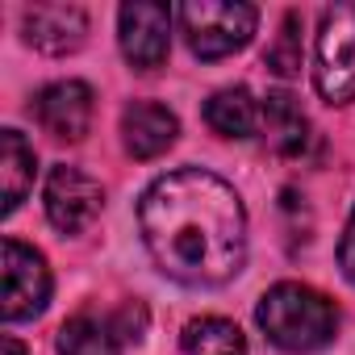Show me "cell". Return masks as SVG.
Returning a JSON list of instances; mask_svg holds the SVG:
<instances>
[{
	"label": "cell",
	"mask_w": 355,
	"mask_h": 355,
	"mask_svg": "<svg viewBox=\"0 0 355 355\" xmlns=\"http://www.w3.org/2000/svg\"><path fill=\"white\" fill-rule=\"evenodd\" d=\"M138 230L159 272L189 288H218L247 263L243 197L205 167L159 175L138 201Z\"/></svg>",
	"instance_id": "6da1fadb"
},
{
	"label": "cell",
	"mask_w": 355,
	"mask_h": 355,
	"mask_svg": "<svg viewBox=\"0 0 355 355\" xmlns=\"http://www.w3.org/2000/svg\"><path fill=\"white\" fill-rule=\"evenodd\" d=\"M255 322L268 334V343H276L288 355H309L334 343L338 334V309L326 293H318L313 284L301 280H280L272 284L259 305H255Z\"/></svg>",
	"instance_id": "7a4b0ae2"
},
{
	"label": "cell",
	"mask_w": 355,
	"mask_h": 355,
	"mask_svg": "<svg viewBox=\"0 0 355 355\" xmlns=\"http://www.w3.org/2000/svg\"><path fill=\"white\" fill-rule=\"evenodd\" d=\"M255 26H259V9L243 5V0H193V5L180 9V34L189 51L205 63H218L243 51Z\"/></svg>",
	"instance_id": "3957f363"
},
{
	"label": "cell",
	"mask_w": 355,
	"mask_h": 355,
	"mask_svg": "<svg viewBox=\"0 0 355 355\" xmlns=\"http://www.w3.org/2000/svg\"><path fill=\"white\" fill-rule=\"evenodd\" d=\"M313 88L326 105H347L355 96V5H334L322 13L313 42Z\"/></svg>",
	"instance_id": "277c9868"
},
{
	"label": "cell",
	"mask_w": 355,
	"mask_h": 355,
	"mask_svg": "<svg viewBox=\"0 0 355 355\" xmlns=\"http://www.w3.org/2000/svg\"><path fill=\"white\" fill-rule=\"evenodd\" d=\"M51 301V268L42 259V251L5 239L0 247V313L5 322H30L46 309Z\"/></svg>",
	"instance_id": "5b68a950"
},
{
	"label": "cell",
	"mask_w": 355,
	"mask_h": 355,
	"mask_svg": "<svg viewBox=\"0 0 355 355\" xmlns=\"http://www.w3.org/2000/svg\"><path fill=\"white\" fill-rule=\"evenodd\" d=\"M42 205H46V218H51L55 230H63V234H84V230L101 218V209H105V189H101V180H92L84 167L59 163V167H51V175H46Z\"/></svg>",
	"instance_id": "8992f818"
},
{
	"label": "cell",
	"mask_w": 355,
	"mask_h": 355,
	"mask_svg": "<svg viewBox=\"0 0 355 355\" xmlns=\"http://www.w3.org/2000/svg\"><path fill=\"white\" fill-rule=\"evenodd\" d=\"M117 42L121 55L134 71H155L167 63L171 51V9L167 5H150V0H134L121 5L117 13Z\"/></svg>",
	"instance_id": "52a82bcc"
},
{
	"label": "cell",
	"mask_w": 355,
	"mask_h": 355,
	"mask_svg": "<svg viewBox=\"0 0 355 355\" xmlns=\"http://www.w3.org/2000/svg\"><path fill=\"white\" fill-rule=\"evenodd\" d=\"M92 109H96V96L84 80H55L34 96L38 125L59 142H80L92 130Z\"/></svg>",
	"instance_id": "ba28073f"
},
{
	"label": "cell",
	"mask_w": 355,
	"mask_h": 355,
	"mask_svg": "<svg viewBox=\"0 0 355 355\" xmlns=\"http://www.w3.org/2000/svg\"><path fill=\"white\" fill-rule=\"evenodd\" d=\"M134 309L121 313H76L59 330V355H121L125 343H138L142 326H130Z\"/></svg>",
	"instance_id": "9c48e42d"
},
{
	"label": "cell",
	"mask_w": 355,
	"mask_h": 355,
	"mask_svg": "<svg viewBox=\"0 0 355 355\" xmlns=\"http://www.w3.org/2000/svg\"><path fill=\"white\" fill-rule=\"evenodd\" d=\"M21 30L42 55H71L88 38V13L80 5H30L21 13Z\"/></svg>",
	"instance_id": "30bf717a"
},
{
	"label": "cell",
	"mask_w": 355,
	"mask_h": 355,
	"mask_svg": "<svg viewBox=\"0 0 355 355\" xmlns=\"http://www.w3.org/2000/svg\"><path fill=\"white\" fill-rule=\"evenodd\" d=\"M175 134H180V117L159 101H134L121 113V142L134 159H159Z\"/></svg>",
	"instance_id": "8fae6325"
},
{
	"label": "cell",
	"mask_w": 355,
	"mask_h": 355,
	"mask_svg": "<svg viewBox=\"0 0 355 355\" xmlns=\"http://www.w3.org/2000/svg\"><path fill=\"white\" fill-rule=\"evenodd\" d=\"M259 117H263V101H255L247 88H222L205 101V125L230 142L259 134Z\"/></svg>",
	"instance_id": "7c38bea8"
},
{
	"label": "cell",
	"mask_w": 355,
	"mask_h": 355,
	"mask_svg": "<svg viewBox=\"0 0 355 355\" xmlns=\"http://www.w3.org/2000/svg\"><path fill=\"white\" fill-rule=\"evenodd\" d=\"M259 134H263L268 150H276V155H301L305 142H309V121H305L301 105L288 92H268L263 117H259Z\"/></svg>",
	"instance_id": "4fadbf2b"
},
{
	"label": "cell",
	"mask_w": 355,
	"mask_h": 355,
	"mask_svg": "<svg viewBox=\"0 0 355 355\" xmlns=\"http://www.w3.org/2000/svg\"><path fill=\"white\" fill-rule=\"evenodd\" d=\"M34 167H38V159H34V146L26 142V134H17V130H5L0 134V180H5V218L26 201V193H30V184H34Z\"/></svg>",
	"instance_id": "5bb4252c"
},
{
	"label": "cell",
	"mask_w": 355,
	"mask_h": 355,
	"mask_svg": "<svg viewBox=\"0 0 355 355\" xmlns=\"http://www.w3.org/2000/svg\"><path fill=\"white\" fill-rule=\"evenodd\" d=\"M180 343H184V355H247L243 330H239L230 318H218V313L193 318V322L184 326Z\"/></svg>",
	"instance_id": "9a60e30c"
},
{
	"label": "cell",
	"mask_w": 355,
	"mask_h": 355,
	"mask_svg": "<svg viewBox=\"0 0 355 355\" xmlns=\"http://www.w3.org/2000/svg\"><path fill=\"white\" fill-rule=\"evenodd\" d=\"M297 30H301V17L288 13L284 26H280V34H276V42L268 46V67L276 76H297L301 71V34Z\"/></svg>",
	"instance_id": "2e32d148"
},
{
	"label": "cell",
	"mask_w": 355,
	"mask_h": 355,
	"mask_svg": "<svg viewBox=\"0 0 355 355\" xmlns=\"http://www.w3.org/2000/svg\"><path fill=\"white\" fill-rule=\"evenodd\" d=\"M338 268H343V276L355 284V209H351V218H347V226H343V239H338Z\"/></svg>",
	"instance_id": "e0dca14e"
},
{
	"label": "cell",
	"mask_w": 355,
	"mask_h": 355,
	"mask_svg": "<svg viewBox=\"0 0 355 355\" xmlns=\"http://www.w3.org/2000/svg\"><path fill=\"white\" fill-rule=\"evenodd\" d=\"M5 355H26V347L17 338H5Z\"/></svg>",
	"instance_id": "ac0fdd59"
}]
</instances>
